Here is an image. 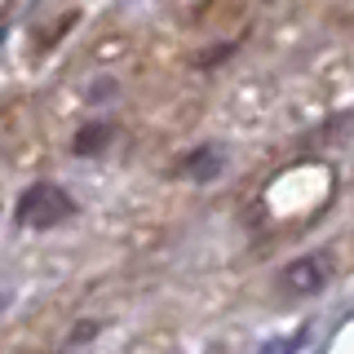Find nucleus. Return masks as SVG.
Returning <instances> with one entry per match:
<instances>
[{
    "mask_svg": "<svg viewBox=\"0 0 354 354\" xmlns=\"http://www.w3.org/2000/svg\"><path fill=\"white\" fill-rule=\"evenodd\" d=\"M0 306H5V301H0Z\"/></svg>",
    "mask_w": 354,
    "mask_h": 354,
    "instance_id": "39448f33",
    "label": "nucleus"
},
{
    "mask_svg": "<svg viewBox=\"0 0 354 354\" xmlns=\"http://www.w3.org/2000/svg\"><path fill=\"white\" fill-rule=\"evenodd\" d=\"M182 169L191 173L195 182H213V177H217V169H221V151H213V147H204V151L186 155V164H182Z\"/></svg>",
    "mask_w": 354,
    "mask_h": 354,
    "instance_id": "7ed1b4c3",
    "label": "nucleus"
},
{
    "mask_svg": "<svg viewBox=\"0 0 354 354\" xmlns=\"http://www.w3.org/2000/svg\"><path fill=\"white\" fill-rule=\"evenodd\" d=\"M71 213H75V199L53 182L27 186L22 199H18V221L31 226V230H49V226H58V221H66Z\"/></svg>",
    "mask_w": 354,
    "mask_h": 354,
    "instance_id": "f257e3e1",
    "label": "nucleus"
},
{
    "mask_svg": "<svg viewBox=\"0 0 354 354\" xmlns=\"http://www.w3.org/2000/svg\"><path fill=\"white\" fill-rule=\"evenodd\" d=\"M328 279V270H324V257H301V261H292L283 270V283L292 288V292H319Z\"/></svg>",
    "mask_w": 354,
    "mask_h": 354,
    "instance_id": "f03ea898",
    "label": "nucleus"
},
{
    "mask_svg": "<svg viewBox=\"0 0 354 354\" xmlns=\"http://www.w3.org/2000/svg\"><path fill=\"white\" fill-rule=\"evenodd\" d=\"M106 133H111L106 124H97V129H84L80 138H75V151H80V155H88V151H102V147H106V142H102Z\"/></svg>",
    "mask_w": 354,
    "mask_h": 354,
    "instance_id": "20e7f679",
    "label": "nucleus"
}]
</instances>
